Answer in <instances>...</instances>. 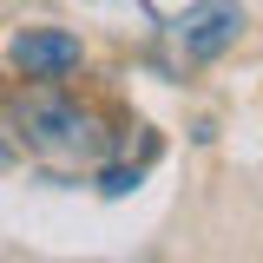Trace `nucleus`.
Masks as SVG:
<instances>
[{
    "mask_svg": "<svg viewBox=\"0 0 263 263\" xmlns=\"http://www.w3.org/2000/svg\"><path fill=\"white\" fill-rule=\"evenodd\" d=\"M7 132L27 145V158H40L46 171H79V164H99L105 152V125H99L92 105L66 99L60 86H33L7 105Z\"/></svg>",
    "mask_w": 263,
    "mask_h": 263,
    "instance_id": "f257e3e1",
    "label": "nucleus"
},
{
    "mask_svg": "<svg viewBox=\"0 0 263 263\" xmlns=\"http://www.w3.org/2000/svg\"><path fill=\"white\" fill-rule=\"evenodd\" d=\"M237 33H243V0H197L171 20V53L184 66H204L217 53H230Z\"/></svg>",
    "mask_w": 263,
    "mask_h": 263,
    "instance_id": "f03ea898",
    "label": "nucleus"
},
{
    "mask_svg": "<svg viewBox=\"0 0 263 263\" xmlns=\"http://www.w3.org/2000/svg\"><path fill=\"white\" fill-rule=\"evenodd\" d=\"M79 60H86L79 33H60V27H27L20 40H13V66H20L27 79H40V86H53V79H66V72H79Z\"/></svg>",
    "mask_w": 263,
    "mask_h": 263,
    "instance_id": "7ed1b4c3",
    "label": "nucleus"
},
{
    "mask_svg": "<svg viewBox=\"0 0 263 263\" xmlns=\"http://www.w3.org/2000/svg\"><path fill=\"white\" fill-rule=\"evenodd\" d=\"M99 191H105V197L138 191V164H105V171H99Z\"/></svg>",
    "mask_w": 263,
    "mask_h": 263,
    "instance_id": "20e7f679",
    "label": "nucleus"
},
{
    "mask_svg": "<svg viewBox=\"0 0 263 263\" xmlns=\"http://www.w3.org/2000/svg\"><path fill=\"white\" fill-rule=\"evenodd\" d=\"M7 158H13V145H7V138H0V164H7Z\"/></svg>",
    "mask_w": 263,
    "mask_h": 263,
    "instance_id": "39448f33",
    "label": "nucleus"
}]
</instances>
